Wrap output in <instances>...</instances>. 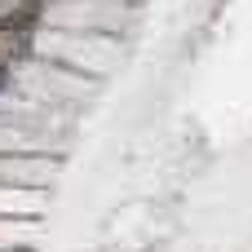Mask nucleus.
I'll return each mask as SVG.
<instances>
[{
    "label": "nucleus",
    "mask_w": 252,
    "mask_h": 252,
    "mask_svg": "<svg viewBox=\"0 0 252 252\" xmlns=\"http://www.w3.org/2000/svg\"><path fill=\"white\" fill-rule=\"evenodd\" d=\"M35 13H40V4H18V0L0 9V66H13L31 49V40H35Z\"/></svg>",
    "instance_id": "f257e3e1"
},
{
    "label": "nucleus",
    "mask_w": 252,
    "mask_h": 252,
    "mask_svg": "<svg viewBox=\"0 0 252 252\" xmlns=\"http://www.w3.org/2000/svg\"><path fill=\"white\" fill-rule=\"evenodd\" d=\"M4 84H9V66H0V89H4Z\"/></svg>",
    "instance_id": "f03ea898"
},
{
    "label": "nucleus",
    "mask_w": 252,
    "mask_h": 252,
    "mask_svg": "<svg viewBox=\"0 0 252 252\" xmlns=\"http://www.w3.org/2000/svg\"><path fill=\"white\" fill-rule=\"evenodd\" d=\"M18 4H40V0H18Z\"/></svg>",
    "instance_id": "7ed1b4c3"
}]
</instances>
